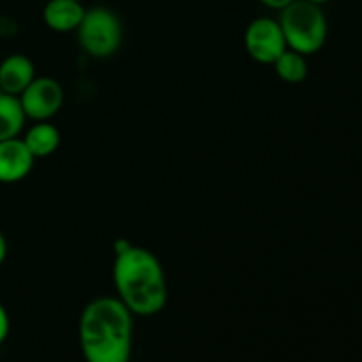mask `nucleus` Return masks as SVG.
<instances>
[{
    "instance_id": "9",
    "label": "nucleus",
    "mask_w": 362,
    "mask_h": 362,
    "mask_svg": "<svg viewBox=\"0 0 362 362\" xmlns=\"http://www.w3.org/2000/svg\"><path fill=\"white\" fill-rule=\"evenodd\" d=\"M83 2L78 0H48L42 9V21L46 27L59 34L76 32L83 20Z\"/></svg>"
},
{
    "instance_id": "14",
    "label": "nucleus",
    "mask_w": 362,
    "mask_h": 362,
    "mask_svg": "<svg viewBox=\"0 0 362 362\" xmlns=\"http://www.w3.org/2000/svg\"><path fill=\"white\" fill-rule=\"evenodd\" d=\"M258 2L262 4V6L269 7V9H274V11H281L285 9L288 4H292L293 0H258Z\"/></svg>"
},
{
    "instance_id": "11",
    "label": "nucleus",
    "mask_w": 362,
    "mask_h": 362,
    "mask_svg": "<svg viewBox=\"0 0 362 362\" xmlns=\"http://www.w3.org/2000/svg\"><path fill=\"white\" fill-rule=\"evenodd\" d=\"M25 117L18 95L0 92V141L18 138L25 127Z\"/></svg>"
},
{
    "instance_id": "15",
    "label": "nucleus",
    "mask_w": 362,
    "mask_h": 362,
    "mask_svg": "<svg viewBox=\"0 0 362 362\" xmlns=\"http://www.w3.org/2000/svg\"><path fill=\"white\" fill-rule=\"evenodd\" d=\"M129 246H133V244H131L129 240L117 239L115 243H113V251H115V255H119V253H122V251H126Z\"/></svg>"
},
{
    "instance_id": "16",
    "label": "nucleus",
    "mask_w": 362,
    "mask_h": 362,
    "mask_svg": "<svg viewBox=\"0 0 362 362\" xmlns=\"http://www.w3.org/2000/svg\"><path fill=\"white\" fill-rule=\"evenodd\" d=\"M6 257H7V240L6 237H4V233L0 232V267H2V264L6 262Z\"/></svg>"
},
{
    "instance_id": "2",
    "label": "nucleus",
    "mask_w": 362,
    "mask_h": 362,
    "mask_svg": "<svg viewBox=\"0 0 362 362\" xmlns=\"http://www.w3.org/2000/svg\"><path fill=\"white\" fill-rule=\"evenodd\" d=\"M113 285L117 299L133 317H154L168 304V281L161 262L152 251L129 246L115 255Z\"/></svg>"
},
{
    "instance_id": "18",
    "label": "nucleus",
    "mask_w": 362,
    "mask_h": 362,
    "mask_svg": "<svg viewBox=\"0 0 362 362\" xmlns=\"http://www.w3.org/2000/svg\"><path fill=\"white\" fill-rule=\"evenodd\" d=\"M78 2H83V0H78Z\"/></svg>"
},
{
    "instance_id": "12",
    "label": "nucleus",
    "mask_w": 362,
    "mask_h": 362,
    "mask_svg": "<svg viewBox=\"0 0 362 362\" xmlns=\"http://www.w3.org/2000/svg\"><path fill=\"white\" fill-rule=\"evenodd\" d=\"M272 67H274L276 74H278L283 81L292 85L303 83L308 78V73H310L306 55L293 52V49L290 48L272 64Z\"/></svg>"
},
{
    "instance_id": "1",
    "label": "nucleus",
    "mask_w": 362,
    "mask_h": 362,
    "mask_svg": "<svg viewBox=\"0 0 362 362\" xmlns=\"http://www.w3.org/2000/svg\"><path fill=\"white\" fill-rule=\"evenodd\" d=\"M78 338L85 362H131L133 313L117 297H98L81 311Z\"/></svg>"
},
{
    "instance_id": "4",
    "label": "nucleus",
    "mask_w": 362,
    "mask_h": 362,
    "mask_svg": "<svg viewBox=\"0 0 362 362\" xmlns=\"http://www.w3.org/2000/svg\"><path fill=\"white\" fill-rule=\"evenodd\" d=\"M78 42L87 55L108 59L122 45V21L119 14L105 6L85 9L83 20L76 28Z\"/></svg>"
},
{
    "instance_id": "5",
    "label": "nucleus",
    "mask_w": 362,
    "mask_h": 362,
    "mask_svg": "<svg viewBox=\"0 0 362 362\" xmlns=\"http://www.w3.org/2000/svg\"><path fill=\"white\" fill-rule=\"evenodd\" d=\"M244 46L255 62L272 66L288 49L278 20L269 16L255 18L244 32Z\"/></svg>"
},
{
    "instance_id": "6",
    "label": "nucleus",
    "mask_w": 362,
    "mask_h": 362,
    "mask_svg": "<svg viewBox=\"0 0 362 362\" xmlns=\"http://www.w3.org/2000/svg\"><path fill=\"white\" fill-rule=\"evenodd\" d=\"M25 117L34 122L53 119L64 105V88L55 78L35 76L27 88L18 95Z\"/></svg>"
},
{
    "instance_id": "7",
    "label": "nucleus",
    "mask_w": 362,
    "mask_h": 362,
    "mask_svg": "<svg viewBox=\"0 0 362 362\" xmlns=\"http://www.w3.org/2000/svg\"><path fill=\"white\" fill-rule=\"evenodd\" d=\"M35 158L25 145L23 138L0 141V184H16L28 177Z\"/></svg>"
},
{
    "instance_id": "13",
    "label": "nucleus",
    "mask_w": 362,
    "mask_h": 362,
    "mask_svg": "<svg viewBox=\"0 0 362 362\" xmlns=\"http://www.w3.org/2000/svg\"><path fill=\"white\" fill-rule=\"evenodd\" d=\"M9 329H11V322H9V315H7V310L4 308V304L0 303V345L7 339L9 336Z\"/></svg>"
},
{
    "instance_id": "8",
    "label": "nucleus",
    "mask_w": 362,
    "mask_h": 362,
    "mask_svg": "<svg viewBox=\"0 0 362 362\" xmlns=\"http://www.w3.org/2000/svg\"><path fill=\"white\" fill-rule=\"evenodd\" d=\"M35 78L34 62L27 55L13 53L0 62V92L20 95Z\"/></svg>"
},
{
    "instance_id": "17",
    "label": "nucleus",
    "mask_w": 362,
    "mask_h": 362,
    "mask_svg": "<svg viewBox=\"0 0 362 362\" xmlns=\"http://www.w3.org/2000/svg\"><path fill=\"white\" fill-rule=\"evenodd\" d=\"M308 2H311V4H317V6H324V4L331 2V0H308Z\"/></svg>"
},
{
    "instance_id": "10",
    "label": "nucleus",
    "mask_w": 362,
    "mask_h": 362,
    "mask_svg": "<svg viewBox=\"0 0 362 362\" xmlns=\"http://www.w3.org/2000/svg\"><path fill=\"white\" fill-rule=\"evenodd\" d=\"M25 145L35 159H45L55 154L60 145V133L49 120L35 122L23 136Z\"/></svg>"
},
{
    "instance_id": "3",
    "label": "nucleus",
    "mask_w": 362,
    "mask_h": 362,
    "mask_svg": "<svg viewBox=\"0 0 362 362\" xmlns=\"http://www.w3.org/2000/svg\"><path fill=\"white\" fill-rule=\"evenodd\" d=\"M279 25L290 49L303 55H313L324 48L329 34L327 16L322 6L308 0H293L279 11Z\"/></svg>"
}]
</instances>
